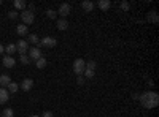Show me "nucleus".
<instances>
[{
  "label": "nucleus",
  "instance_id": "473e14b6",
  "mask_svg": "<svg viewBox=\"0 0 159 117\" xmlns=\"http://www.w3.org/2000/svg\"><path fill=\"white\" fill-rule=\"evenodd\" d=\"M29 117H40V115H37V114H32V115H29Z\"/></svg>",
  "mask_w": 159,
  "mask_h": 117
},
{
  "label": "nucleus",
  "instance_id": "aec40b11",
  "mask_svg": "<svg viewBox=\"0 0 159 117\" xmlns=\"http://www.w3.org/2000/svg\"><path fill=\"white\" fill-rule=\"evenodd\" d=\"M46 63H48V62H46V59H45V57H40L38 60H35V67H37V68H40V70H43V68L46 67Z\"/></svg>",
  "mask_w": 159,
  "mask_h": 117
},
{
  "label": "nucleus",
  "instance_id": "2f4dec72",
  "mask_svg": "<svg viewBox=\"0 0 159 117\" xmlns=\"http://www.w3.org/2000/svg\"><path fill=\"white\" fill-rule=\"evenodd\" d=\"M2 52H5V46L0 44V54H2Z\"/></svg>",
  "mask_w": 159,
  "mask_h": 117
},
{
  "label": "nucleus",
  "instance_id": "1a4fd4ad",
  "mask_svg": "<svg viewBox=\"0 0 159 117\" xmlns=\"http://www.w3.org/2000/svg\"><path fill=\"white\" fill-rule=\"evenodd\" d=\"M2 63H3V67H5V68H13V67H15V65H16V60L13 59L11 56H5V57H3V62H2Z\"/></svg>",
  "mask_w": 159,
  "mask_h": 117
},
{
  "label": "nucleus",
  "instance_id": "7c9ffc66",
  "mask_svg": "<svg viewBox=\"0 0 159 117\" xmlns=\"http://www.w3.org/2000/svg\"><path fill=\"white\" fill-rule=\"evenodd\" d=\"M29 11H32V13L35 11V5H34V3H30V5H29Z\"/></svg>",
  "mask_w": 159,
  "mask_h": 117
},
{
  "label": "nucleus",
  "instance_id": "412c9836",
  "mask_svg": "<svg viewBox=\"0 0 159 117\" xmlns=\"http://www.w3.org/2000/svg\"><path fill=\"white\" fill-rule=\"evenodd\" d=\"M5 52L8 54V56H13L16 52V44H13V43H10L7 48H5Z\"/></svg>",
  "mask_w": 159,
  "mask_h": 117
},
{
  "label": "nucleus",
  "instance_id": "72a5a7b5",
  "mask_svg": "<svg viewBox=\"0 0 159 117\" xmlns=\"http://www.w3.org/2000/svg\"><path fill=\"white\" fill-rule=\"evenodd\" d=\"M0 5H2V0H0Z\"/></svg>",
  "mask_w": 159,
  "mask_h": 117
},
{
  "label": "nucleus",
  "instance_id": "7ed1b4c3",
  "mask_svg": "<svg viewBox=\"0 0 159 117\" xmlns=\"http://www.w3.org/2000/svg\"><path fill=\"white\" fill-rule=\"evenodd\" d=\"M84 70H86V60L76 59V60L73 62V73H75L76 76H83Z\"/></svg>",
  "mask_w": 159,
  "mask_h": 117
},
{
  "label": "nucleus",
  "instance_id": "9b49d317",
  "mask_svg": "<svg viewBox=\"0 0 159 117\" xmlns=\"http://www.w3.org/2000/svg\"><path fill=\"white\" fill-rule=\"evenodd\" d=\"M11 79H10V76L8 74H0V87L2 89H7L10 86Z\"/></svg>",
  "mask_w": 159,
  "mask_h": 117
},
{
  "label": "nucleus",
  "instance_id": "c85d7f7f",
  "mask_svg": "<svg viewBox=\"0 0 159 117\" xmlns=\"http://www.w3.org/2000/svg\"><path fill=\"white\" fill-rule=\"evenodd\" d=\"M76 82H78L80 86H81V84H84V77H83V76H78V79H76Z\"/></svg>",
  "mask_w": 159,
  "mask_h": 117
},
{
  "label": "nucleus",
  "instance_id": "b1692460",
  "mask_svg": "<svg viewBox=\"0 0 159 117\" xmlns=\"http://www.w3.org/2000/svg\"><path fill=\"white\" fill-rule=\"evenodd\" d=\"M30 62H32V60L29 59L27 54H22V56H21V63H22V65H29Z\"/></svg>",
  "mask_w": 159,
  "mask_h": 117
},
{
  "label": "nucleus",
  "instance_id": "393cba45",
  "mask_svg": "<svg viewBox=\"0 0 159 117\" xmlns=\"http://www.w3.org/2000/svg\"><path fill=\"white\" fill-rule=\"evenodd\" d=\"M46 16H48L49 19H56V18H57V13H56L54 10H48V11H46Z\"/></svg>",
  "mask_w": 159,
  "mask_h": 117
},
{
  "label": "nucleus",
  "instance_id": "f03ea898",
  "mask_svg": "<svg viewBox=\"0 0 159 117\" xmlns=\"http://www.w3.org/2000/svg\"><path fill=\"white\" fill-rule=\"evenodd\" d=\"M19 18L22 19V24L24 25H29L30 24H34V21H35V15L32 11H29V10H24V11H21V15H19Z\"/></svg>",
  "mask_w": 159,
  "mask_h": 117
},
{
  "label": "nucleus",
  "instance_id": "39448f33",
  "mask_svg": "<svg viewBox=\"0 0 159 117\" xmlns=\"http://www.w3.org/2000/svg\"><path fill=\"white\" fill-rule=\"evenodd\" d=\"M27 56H29V59L30 60H38L40 57H43L42 56V49H40V48H37V46H32L29 51H27Z\"/></svg>",
  "mask_w": 159,
  "mask_h": 117
},
{
  "label": "nucleus",
  "instance_id": "dca6fc26",
  "mask_svg": "<svg viewBox=\"0 0 159 117\" xmlns=\"http://www.w3.org/2000/svg\"><path fill=\"white\" fill-rule=\"evenodd\" d=\"M27 43H30V44H34V46H37V48H38V44H40V38H38V35H35V33L29 35Z\"/></svg>",
  "mask_w": 159,
  "mask_h": 117
},
{
  "label": "nucleus",
  "instance_id": "f8f14e48",
  "mask_svg": "<svg viewBox=\"0 0 159 117\" xmlns=\"http://www.w3.org/2000/svg\"><path fill=\"white\" fill-rule=\"evenodd\" d=\"M16 33L19 36H25V35L29 33V27H27V25H24V24H19L18 27H16Z\"/></svg>",
  "mask_w": 159,
  "mask_h": 117
},
{
  "label": "nucleus",
  "instance_id": "a211bd4d",
  "mask_svg": "<svg viewBox=\"0 0 159 117\" xmlns=\"http://www.w3.org/2000/svg\"><path fill=\"white\" fill-rule=\"evenodd\" d=\"M25 6H27L25 0H15V8H16V11H18V10L24 11V10H25Z\"/></svg>",
  "mask_w": 159,
  "mask_h": 117
},
{
  "label": "nucleus",
  "instance_id": "f3484780",
  "mask_svg": "<svg viewBox=\"0 0 159 117\" xmlns=\"http://www.w3.org/2000/svg\"><path fill=\"white\" fill-rule=\"evenodd\" d=\"M81 8H83L86 13H91L92 10H94V3H92L91 0H86V2H83V3H81Z\"/></svg>",
  "mask_w": 159,
  "mask_h": 117
},
{
  "label": "nucleus",
  "instance_id": "cd10ccee",
  "mask_svg": "<svg viewBox=\"0 0 159 117\" xmlns=\"http://www.w3.org/2000/svg\"><path fill=\"white\" fill-rule=\"evenodd\" d=\"M119 6H121V10H123V11H129V8H130L129 2H121V5H119Z\"/></svg>",
  "mask_w": 159,
  "mask_h": 117
},
{
  "label": "nucleus",
  "instance_id": "2eb2a0df",
  "mask_svg": "<svg viewBox=\"0 0 159 117\" xmlns=\"http://www.w3.org/2000/svg\"><path fill=\"white\" fill-rule=\"evenodd\" d=\"M56 27H57V30H67L69 29V22L65 21V19H59L57 22H56Z\"/></svg>",
  "mask_w": 159,
  "mask_h": 117
},
{
  "label": "nucleus",
  "instance_id": "0eeeda50",
  "mask_svg": "<svg viewBox=\"0 0 159 117\" xmlns=\"http://www.w3.org/2000/svg\"><path fill=\"white\" fill-rule=\"evenodd\" d=\"M16 51H18L21 56H22V54H27V51H29V43L21 38V40L16 43Z\"/></svg>",
  "mask_w": 159,
  "mask_h": 117
},
{
  "label": "nucleus",
  "instance_id": "6ab92c4d",
  "mask_svg": "<svg viewBox=\"0 0 159 117\" xmlns=\"http://www.w3.org/2000/svg\"><path fill=\"white\" fill-rule=\"evenodd\" d=\"M7 90H8V94H16L18 90H19V84H16V82H10V86L7 87Z\"/></svg>",
  "mask_w": 159,
  "mask_h": 117
},
{
  "label": "nucleus",
  "instance_id": "f257e3e1",
  "mask_svg": "<svg viewBox=\"0 0 159 117\" xmlns=\"http://www.w3.org/2000/svg\"><path fill=\"white\" fill-rule=\"evenodd\" d=\"M139 100H140V105L147 109H153L159 105V95L153 90H148V92H143L142 95H139Z\"/></svg>",
  "mask_w": 159,
  "mask_h": 117
},
{
  "label": "nucleus",
  "instance_id": "4be33fe9",
  "mask_svg": "<svg viewBox=\"0 0 159 117\" xmlns=\"http://www.w3.org/2000/svg\"><path fill=\"white\" fill-rule=\"evenodd\" d=\"M96 68H97V63H96L94 60H89V62H86V70L96 71Z\"/></svg>",
  "mask_w": 159,
  "mask_h": 117
},
{
  "label": "nucleus",
  "instance_id": "bb28decb",
  "mask_svg": "<svg viewBox=\"0 0 159 117\" xmlns=\"http://www.w3.org/2000/svg\"><path fill=\"white\" fill-rule=\"evenodd\" d=\"M84 76H86V79H92V77L96 76V71H91V70H84V73H83Z\"/></svg>",
  "mask_w": 159,
  "mask_h": 117
},
{
  "label": "nucleus",
  "instance_id": "ddd939ff",
  "mask_svg": "<svg viewBox=\"0 0 159 117\" xmlns=\"http://www.w3.org/2000/svg\"><path fill=\"white\" fill-rule=\"evenodd\" d=\"M151 24H157L159 22V18H157V11L156 10H153V11H150L148 13V18H147Z\"/></svg>",
  "mask_w": 159,
  "mask_h": 117
},
{
  "label": "nucleus",
  "instance_id": "20e7f679",
  "mask_svg": "<svg viewBox=\"0 0 159 117\" xmlns=\"http://www.w3.org/2000/svg\"><path fill=\"white\" fill-rule=\"evenodd\" d=\"M56 44H57V40H56L54 36H45V38L40 40L38 48H54Z\"/></svg>",
  "mask_w": 159,
  "mask_h": 117
},
{
  "label": "nucleus",
  "instance_id": "6e6552de",
  "mask_svg": "<svg viewBox=\"0 0 159 117\" xmlns=\"http://www.w3.org/2000/svg\"><path fill=\"white\" fill-rule=\"evenodd\" d=\"M22 90H24V92H29V90L34 87V81L30 79V77H27V79H24L22 82H21V86H19Z\"/></svg>",
  "mask_w": 159,
  "mask_h": 117
},
{
  "label": "nucleus",
  "instance_id": "9d476101",
  "mask_svg": "<svg viewBox=\"0 0 159 117\" xmlns=\"http://www.w3.org/2000/svg\"><path fill=\"white\" fill-rule=\"evenodd\" d=\"M10 98V94H8V90L7 89H2L0 87V105H5V103L8 101Z\"/></svg>",
  "mask_w": 159,
  "mask_h": 117
},
{
  "label": "nucleus",
  "instance_id": "f704fd0d",
  "mask_svg": "<svg viewBox=\"0 0 159 117\" xmlns=\"http://www.w3.org/2000/svg\"><path fill=\"white\" fill-rule=\"evenodd\" d=\"M0 117H2V112H0Z\"/></svg>",
  "mask_w": 159,
  "mask_h": 117
},
{
  "label": "nucleus",
  "instance_id": "4468645a",
  "mask_svg": "<svg viewBox=\"0 0 159 117\" xmlns=\"http://www.w3.org/2000/svg\"><path fill=\"white\" fill-rule=\"evenodd\" d=\"M97 6L102 10V11H107L110 6H111V2L110 0H99V3H97Z\"/></svg>",
  "mask_w": 159,
  "mask_h": 117
},
{
  "label": "nucleus",
  "instance_id": "c756f323",
  "mask_svg": "<svg viewBox=\"0 0 159 117\" xmlns=\"http://www.w3.org/2000/svg\"><path fill=\"white\" fill-rule=\"evenodd\" d=\"M42 117H52V112H51V111H45V112L42 114Z\"/></svg>",
  "mask_w": 159,
  "mask_h": 117
},
{
  "label": "nucleus",
  "instance_id": "a878e982",
  "mask_svg": "<svg viewBox=\"0 0 159 117\" xmlns=\"http://www.w3.org/2000/svg\"><path fill=\"white\" fill-rule=\"evenodd\" d=\"M8 18L10 19H16V18H19V13L16 10H11V11H8Z\"/></svg>",
  "mask_w": 159,
  "mask_h": 117
},
{
  "label": "nucleus",
  "instance_id": "423d86ee",
  "mask_svg": "<svg viewBox=\"0 0 159 117\" xmlns=\"http://www.w3.org/2000/svg\"><path fill=\"white\" fill-rule=\"evenodd\" d=\"M70 11H72L70 3H62V5H59V10H57L56 13L61 16V19H64L65 16H69V15H70Z\"/></svg>",
  "mask_w": 159,
  "mask_h": 117
},
{
  "label": "nucleus",
  "instance_id": "5701e85b",
  "mask_svg": "<svg viewBox=\"0 0 159 117\" xmlns=\"http://www.w3.org/2000/svg\"><path fill=\"white\" fill-rule=\"evenodd\" d=\"M2 117H15V112H13L11 108H7V109L2 112Z\"/></svg>",
  "mask_w": 159,
  "mask_h": 117
}]
</instances>
